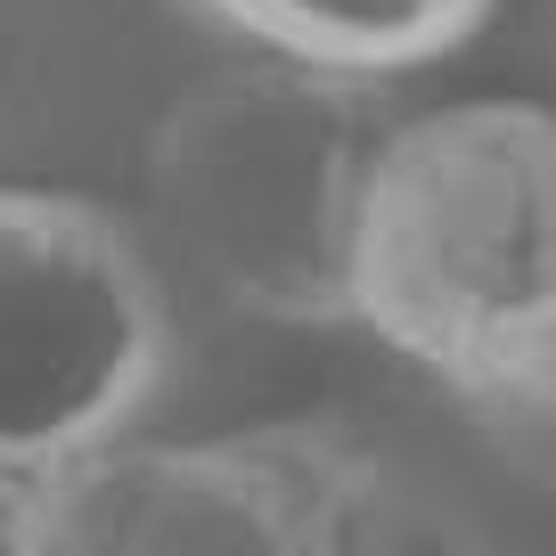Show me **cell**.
Instances as JSON below:
<instances>
[{"mask_svg": "<svg viewBox=\"0 0 556 556\" xmlns=\"http://www.w3.org/2000/svg\"><path fill=\"white\" fill-rule=\"evenodd\" d=\"M173 303L123 213L66 189H0V475L106 451L164 401Z\"/></svg>", "mask_w": 556, "mask_h": 556, "instance_id": "4", "label": "cell"}, {"mask_svg": "<svg viewBox=\"0 0 556 556\" xmlns=\"http://www.w3.org/2000/svg\"><path fill=\"white\" fill-rule=\"evenodd\" d=\"M352 319L417 361L500 467L556 491V115L434 106L384 131L352 229Z\"/></svg>", "mask_w": 556, "mask_h": 556, "instance_id": "1", "label": "cell"}, {"mask_svg": "<svg viewBox=\"0 0 556 556\" xmlns=\"http://www.w3.org/2000/svg\"><path fill=\"white\" fill-rule=\"evenodd\" d=\"M180 17L262 50L270 66L384 83V74L434 66L483 34L491 0H173Z\"/></svg>", "mask_w": 556, "mask_h": 556, "instance_id": "5", "label": "cell"}, {"mask_svg": "<svg viewBox=\"0 0 556 556\" xmlns=\"http://www.w3.org/2000/svg\"><path fill=\"white\" fill-rule=\"evenodd\" d=\"M25 556H491L483 523L336 426L106 442L41 475Z\"/></svg>", "mask_w": 556, "mask_h": 556, "instance_id": "2", "label": "cell"}, {"mask_svg": "<svg viewBox=\"0 0 556 556\" xmlns=\"http://www.w3.org/2000/svg\"><path fill=\"white\" fill-rule=\"evenodd\" d=\"M377 148V83L238 66L164 106L148 197L164 238L238 312L336 328L352 319V229Z\"/></svg>", "mask_w": 556, "mask_h": 556, "instance_id": "3", "label": "cell"}, {"mask_svg": "<svg viewBox=\"0 0 556 556\" xmlns=\"http://www.w3.org/2000/svg\"><path fill=\"white\" fill-rule=\"evenodd\" d=\"M25 507H34V483L0 475V556H25Z\"/></svg>", "mask_w": 556, "mask_h": 556, "instance_id": "6", "label": "cell"}]
</instances>
